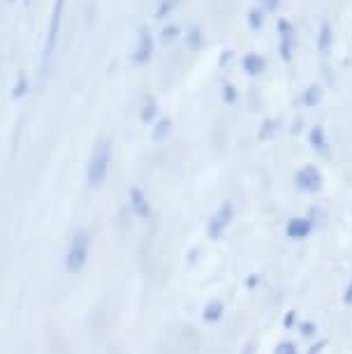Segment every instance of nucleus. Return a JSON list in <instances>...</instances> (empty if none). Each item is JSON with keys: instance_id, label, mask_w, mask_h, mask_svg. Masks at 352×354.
<instances>
[{"instance_id": "obj_19", "label": "nucleus", "mask_w": 352, "mask_h": 354, "mask_svg": "<svg viewBox=\"0 0 352 354\" xmlns=\"http://www.w3.org/2000/svg\"><path fill=\"white\" fill-rule=\"evenodd\" d=\"M278 130H281V121L278 118H264L260 123V130H257V139L260 142H271V139H276Z\"/></svg>"}, {"instance_id": "obj_2", "label": "nucleus", "mask_w": 352, "mask_h": 354, "mask_svg": "<svg viewBox=\"0 0 352 354\" xmlns=\"http://www.w3.org/2000/svg\"><path fill=\"white\" fill-rule=\"evenodd\" d=\"M65 5H68V0H54V5H51L42 56H39V70H42V77L49 72L51 61H54V56H56V49H58V44H61L63 24H65Z\"/></svg>"}, {"instance_id": "obj_32", "label": "nucleus", "mask_w": 352, "mask_h": 354, "mask_svg": "<svg viewBox=\"0 0 352 354\" xmlns=\"http://www.w3.org/2000/svg\"><path fill=\"white\" fill-rule=\"evenodd\" d=\"M324 347H327V343H317L315 347H311V352H308V354H317L320 350H324Z\"/></svg>"}, {"instance_id": "obj_20", "label": "nucleus", "mask_w": 352, "mask_h": 354, "mask_svg": "<svg viewBox=\"0 0 352 354\" xmlns=\"http://www.w3.org/2000/svg\"><path fill=\"white\" fill-rule=\"evenodd\" d=\"M181 0H156V10H154V19L158 21H165L167 17H172L178 8Z\"/></svg>"}, {"instance_id": "obj_36", "label": "nucleus", "mask_w": 352, "mask_h": 354, "mask_svg": "<svg viewBox=\"0 0 352 354\" xmlns=\"http://www.w3.org/2000/svg\"><path fill=\"white\" fill-rule=\"evenodd\" d=\"M10 3H17V0H10Z\"/></svg>"}, {"instance_id": "obj_24", "label": "nucleus", "mask_w": 352, "mask_h": 354, "mask_svg": "<svg viewBox=\"0 0 352 354\" xmlns=\"http://www.w3.org/2000/svg\"><path fill=\"white\" fill-rule=\"evenodd\" d=\"M232 63H234V51H232V49H223L221 56H218V68L228 70Z\"/></svg>"}, {"instance_id": "obj_22", "label": "nucleus", "mask_w": 352, "mask_h": 354, "mask_svg": "<svg viewBox=\"0 0 352 354\" xmlns=\"http://www.w3.org/2000/svg\"><path fill=\"white\" fill-rule=\"evenodd\" d=\"M30 95V79H28V75H19L17 77V82H15V86H12V100H26Z\"/></svg>"}, {"instance_id": "obj_26", "label": "nucleus", "mask_w": 352, "mask_h": 354, "mask_svg": "<svg viewBox=\"0 0 352 354\" xmlns=\"http://www.w3.org/2000/svg\"><path fill=\"white\" fill-rule=\"evenodd\" d=\"M299 331H302V336L311 340V338H315V333H317V326L313 322H302L299 324Z\"/></svg>"}, {"instance_id": "obj_27", "label": "nucleus", "mask_w": 352, "mask_h": 354, "mask_svg": "<svg viewBox=\"0 0 352 354\" xmlns=\"http://www.w3.org/2000/svg\"><path fill=\"white\" fill-rule=\"evenodd\" d=\"M260 8L267 12V15H271V12H276L281 8V0H260Z\"/></svg>"}, {"instance_id": "obj_12", "label": "nucleus", "mask_w": 352, "mask_h": 354, "mask_svg": "<svg viewBox=\"0 0 352 354\" xmlns=\"http://www.w3.org/2000/svg\"><path fill=\"white\" fill-rule=\"evenodd\" d=\"M241 70H243V75H248L250 79L260 77L267 72V58L260 56V53H255V51L246 53V56L241 58Z\"/></svg>"}, {"instance_id": "obj_18", "label": "nucleus", "mask_w": 352, "mask_h": 354, "mask_svg": "<svg viewBox=\"0 0 352 354\" xmlns=\"http://www.w3.org/2000/svg\"><path fill=\"white\" fill-rule=\"evenodd\" d=\"M183 37V28L178 24H165L160 30H158V42L163 44H174L176 39Z\"/></svg>"}, {"instance_id": "obj_7", "label": "nucleus", "mask_w": 352, "mask_h": 354, "mask_svg": "<svg viewBox=\"0 0 352 354\" xmlns=\"http://www.w3.org/2000/svg\"><path fill=\"white\" fill-rule=\"evenodd\" d=\"M295 185L306 195H317L324 188V178L322 171L315 165H304L302 169L295 174Z\"/></svg>"}, {"instance_id": "obj_21", "label": "nucleus", "mask_w": 352, "mask_h": 354, "mask_svg": "<svg viewBox=\"0 0 352 354\" xmlns=\"http://www.w3.org/2000/svg\"><path fill=\"white\" fill-rule=\"evenodd\" d=\"M246 21H248V28L253 32H260L264 28V21H267V12L262 8H250L246 12Z\"/></svg>"}, {"instance_id": "obj_4", "label": "nucleus", "mask_w": 352, "mask_h": 354, "mask_svg": "<svg viewBox=\"0 0 352 354\" xmlns=\"http://www.w3.org/2000/svg\"><path fill=\"white\" fill-rule=\"evenodd\" d=\"M156 44H158V39H156L154 32H151L149 26H139L137 42H135V49H132V65L144 68V65H149L151 61H154Z\"/></svg>"}, {"instance_id": "obj_16", "label": "nucleus", "mask_w": 352, "mask_h": 354, "mask_svg": "<svg viewBox=\"0 0 352 354\" xmlns=\"http://www.w3.org/2000/svg\"><path fill=\"white\" fill-rule=\"evenodd\" d=\"M317 51L322 53V56H329L331 46H334V28H331L329 21H322L320 28H317Z\"/></svg>"}, {"instance_id": "obj_31", "label": "nucleus", "mask_w": 352, "mask_h": 354, "mask_svg": "<svg viewBox=\"0 0 352 354\" xmlns=\"http://www.w3.org/2000/svg\"><path fill=\"white\" fill-rule=\"evenodd\" d=\"M257 283H260V276H257V273H253V276L246 278V287H248V290H255Z\"/></svg>"}, {"instance_id": "obj_23", "label": "nucleus", "mask_w": 352, "mask_h": 354, "mask_svg": "<svg viewBox=\"0 0 352 354\" xmlns=\"http://www.w3.org/2000/svg\"><path fill=\"white\" fill-rule=\"evenodd\" d=\"M221 100L228 106H234L239 102V91H237V86L232 84V82H223V86H221Z\"/></svg>"}, {"instance_id": "obj_34", "label": "nucleus", "mask_w": 352, "mask_h": 354, "mask_svg": "<svg viewBox=\"0 0 352 354\" xmlns=\"http://www.w3.org/2000/svg\"><path fill=\"white\" fill-rule=\"evenodd\" d=\"M253 352H255V345H248V347L243 350V354H253Z\"/></svg>"}, {"instance_id": "obj_3", "label": "nucleus", "mask_w": 352, "mask_h": 354, "mask_svg": "<svg viewBox=\"0 0 352 354\" xmlns=\"http://www.w3.org/2000/svg\"><path fill=\"white\" fill-rule=\"evenodd\" d=\"M89 257H91V234L86 230H77L70 236L68 250H65V259H63L65 271L72 273V276L82 273L86 269V264H89Z\"/></svg>"}, {"instance_id": "obj_33", "label": "nucleus", "mask_w": 352, "mask_h": 354, "mask_svg": "<svg viewBox=\"0 0 352 354\" xmlns=\"http://www.w3.org/2000/svg\"><path fill=\"white\" fill-rule=\"evenodd\" d=\"M299 130H302V118H295V125H292V132H295V135H297Z\"/></svg>"}, {"instance_id": "obj_11", "label": "nucleus", "mask_w": 352, "mask_h": 354, "mask_svg": "<svg viewBox=\"0 0 352 354\" xmlns=\"http://www.w3.org/2000/svg\"><path fill=\"white\" fill-rule=\"evenodd\" d=\"M160 116H163V109H160V102H158L156 95H146L142 102H139V121L144 125L151 128Z\"/></svg>"}, {"instance_id": "obj_25", "label": "nucleus", "mask_w": 352, "mask_h": 354, "mask_svg": "<svg viewBox=\"0 0 352 354\" xmlns=\"http://www.w3.org/2000/svg\"><path fill=\"white\" fill-rule=\"evenodd\" d=\"M308 218H311V223H313V227L320 225V223H327V213H324L322 209H317V206H313V209H311Z\"/></svg>"}, {"instance_id": "obj_5", "label": "nucleus", "mask_w": 352, "mask_h": 354, "mask_svg": "<svg viewBox=\"0 0 352 354\" xmlns=\"http://www.w3.org/2000/svg\"><path fill=\"white\" fill-rule=\"evenodd\" d=\"M232 220H234V204L232 202H223L218 209L211 213L209 223H207V236L211 241H218V239H223V234L228 232V227L232 225Z\"/></svg>"}, {"instance_id": "obj_29", "label": "nucleus", "mask_w": 352, "mask_h": 354, "mask_svg": "<svg viewBox=\"0 0 352 354\" xmlns=\"http://www.w3.org/2000/svg\"><path fill=\"white\" fill-rule=\"evenodd\" d=\"M295 319H297V310H290L288 315L283 317V326H285V329H290V326H295Z\"/></svg>"}, {"instance_id": "obj_35", "label": "nucleus", "mask_w": 352, "mask_h": 354, "mask_svg": "<svg viewBox=\"0 0 352 354\" xmlns=\"http://www.w3.org/2000/svg\"><path fill=\"white\" fill-rule=\"evenodd\" d=\"M24 3H26V5H30V0H24Z\"/></svg>"}, {"instance_id": "obj_6", "label": "nucleus", "mask_w": 352, "mask_h": 354, "mask_svg": "<svg viewBox=\"0 0 352 354\" xmlns=\"http://www.w3.org/2000/svg\"><path fill=\"white\" fill-rule=\"evenodd\" d=\"M276 30H278V56H281L283 63H292L295 58V49H297V30L292 21L288 19H278L276 21Z\"/></svg>"}, {"instance_id": "obj_10", "label": "nucleus", "mask_w": 352, "mask_h": 354, "mask_svg": "<svg viewBox=\"0 0 352 354\" xmlns=\"http://www.w3.org/2000/svg\"><path fill=\"white\" fill-rule=\"evenodd\" d=\"M313 230L315 227H313V223H311L308 216H295V218L288 220V225H285V234H288L290 239H295V241L308 239Z\"/></svg>"}, {"instance_id": "obj_28", "label": "nucleus", "mask_w": 352, "mask_h": 354, "mask_svg": "<svg viewBox=\"0 0 352 354\" xmlns=\"http://www.w3.org/2000/svg\"><path fill=\"white\" fill-rule=\"evenodd\" d=\"M274 354H299V352H297L295 343H290V340H288V343H281V345H278Z\"/></svg>"}, {"instance_id": "obj_9", "label": "nucleus", "mask_w": 352, "mask_h": 354, "mask_svg": "<svg viewBox=\"0 0 352 354\" xmlns=\"http://www.w3.org/2000/svg\"><path fill=\"white\" fill-rule=\"evenodd\" d=\"M306 139H308V146L317 153V156L324 158V160H329V158H331V146H329L327 132H324L322 125H313V128L308 130Z\"/></svg>"}, {"instance_id": "obj_13", "label": "nucleus", "mask_w": 352, "mask_h": 354, "mask_svg": "<svg viewBox=\"0 0 352 354\" xmlns=\"http://www.w3.org/2000/svg\"><path fill=\"white\" fill-rule=\"evenodd\" d=\"M172 132H174V121H172V116H165V113L151 125V139H154L156 144L167 142L172 137Z\"/></svg>"}, {"instance_id": "obj_15", "label": "nucleus", "mask_w": 352, "mask_h": 354, "mask_svg": "<svg viewBox=\"0 0 352 354\" xmlns=\"http://www.w3.org/2000/svg\"><path fill=\"white\" fill-rule=\"evenodd\" d=\"M183 44L188 51H202L204 44H207V37H204V30L199 26H190V28L183 30Z\"/></svg>"}, {"instance_id": "obj_14", "label": "nucleus", "mask_w": 352, "mask_h": 354, "mask_svg": "<svg viewBox=\"0 0 352 354\" xmlns=\"http://www.w3.org/2000/svg\"><path fill=\"white\" fill-rule=\"evenodd\" d=\"M322 100H324V88L320 84H308L302 91V95H299V102H302V106H306V109H315Z\"/></svg>"}, {"instance_id": "obj_30", "label": "nucleus", "mask_w": 352, "mask_h": 354, "mask_svg": "<svg viewBox=\"0 0 352 354\" xmlns=\"http://www.w3.org/2000/svg\"><path fill=\"white\" fill-rule=\"evenodd\" d=\"M343 304L345 306H352V280H350L348 287H345V292H343Z\"/></svg>"}, {"instance_id": "obj_17", "label": "nucleus", "mask_w": 352, "mask_h": 354, "mask_svg": "<svg viewBox=\"0 0 352 354\" xmlns=\"http://www.w3.org/2000/svg\"><path fill=\"white\" fill-rule=\"evenodd\" d=\"M223 313H225V304L221 301V299H214V301H209L207 306H204V310H202V322H204V324H216V322H221Z\"/></svg>"}, {"instance_id": "obj_8", "label": "nucleus", "mask_w": 352, "mask_h": 354, "mask_svg": "<svg viewBox=\"0 0 352 354\" xmlns=\"http://www.w3.org/2000/svg\"><path fill=\"white\" fill-rule=\"evenodd\" d=\"M128 204H130V211L135 213L139 220H151V216H154V206H151L149 197H146V192L139 188V185H130Z\"/></svg>"}, {"instance_id": "obj_1", "label": "nucleus", "mask_w": 352, "mask_h": 354, "mask_svg": "<svg viewBox=\"0 0 352 354\" xmlns=\"http://www.w3.org/2000/svg\"><path fill=\"white\" fill-rule=\"evenodd\" d=\"M111 158H114V144L107 137H98L91 149L89 162H86V185L91 190H100L109 178Z\"/></svg>"}]
</instances>
